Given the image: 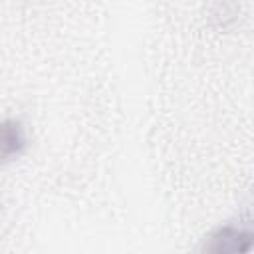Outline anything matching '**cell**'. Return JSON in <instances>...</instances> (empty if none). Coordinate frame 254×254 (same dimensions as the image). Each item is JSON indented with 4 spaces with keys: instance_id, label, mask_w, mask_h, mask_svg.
Listing matches in <instances>:
<instances>
[{
    "instance_id": "cell-1",
    "label": "cell",
    "mask_w": 254,
    "mask_h": 254,
    "mask_svg": "<svg viewBox=\"0 0 254 254\" xmlns=\"http://www.w3.org/2000/svg\"><path fill=\"white\" fill-rule=\"evenodd\" d=\"M254 248V218L240 216L210 232L202 250L214 254H246Z\"/></svg>"
},
{
    "instance_id": "cell-2",
    "label": "cell",
    "mask_w": 254,
    "mask_h": 254,
    "mask_svg": "<svg viewBox=\"0 0 254 254\" xmlns=\"http://www.w3.org/2000/svg\"><path fill=\"white\" fill-rule=\"evenodd\" d=\"M24 149H26V135H24L22 123L16 121V119L4 121V127H2V159L10 161V159L22 155Z\"/></svg>"
}]
</instances>
